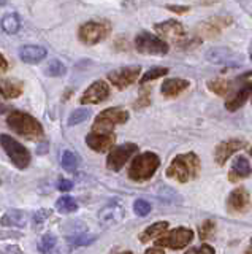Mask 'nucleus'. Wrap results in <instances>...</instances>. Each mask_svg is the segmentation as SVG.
I'll list each match as a JSON object with an SVG mask.
<instances>
[{
	"mask_svg": "<svg viewBox=\"0 0 252 254\" xmlns=\"http://www.w3.org/2000/svg\"><path fill=\"white\" fill-rule=\"evenodd\" d=\"M60 164L67 172H75L78 169V157H76V154L73 153V151L67 149V151L62 153Z\"/></svg>",
	"mask_w": 252,
	"mask_h": 254,
	"instance_id": "29",
	"label": "nucleus"
},
{
	"mask_svg": "<svg viewBox=\"0 0 252 254\" xmlns=\"http://www.w3.org/2000/svg\"><path fill=\"white\" fill-rule=\"evenodd\" d=\"M129 111L119 107H111L103 110L96 118L92 126V132H113V127L117 124H125L129 121Z\"/></svg>",
	"mask_w": 252,
	"mask_h": 254,
	"instance_id": "6",
	"label": "nucleus"
},
{
	"mask_svg": "<svg viewBox=\"0 0 252 254\" xmlns=\"http://www.w3.org/2000/svg\"><path fill=\"white\" fill-rule=\"evenodd\" d=\"M168 178H173L179 183H187L195 180L200 175V159L195 153L178 154L168 165L165 172Z\"/></svg>",
	"mask_w": 252,
	"mask_h": 254,
	"instance_id": "1",
	"label": "nucleus"
},
{
	"mask_svg": "<svg viewBox=\"0 0 252 254\" xmlns=\"http://www.w3.org/2000/svg\"><path fill=\"white\" fill-rule=\"evenodd\" d=\"M246 254H252V238H251V242H249V246H248V250H246Z\"/></svg>",
	"mask_w": 252,
	"mask_h": 254,
	"instance_id": "43",
	"label": "nucleus"
},
{
	"mask_svg": "<svg viewBox=\"0 0 252 254\" xmlns=\"http://www.w3.org/2000/svg\"><path fill=\"white\" fill-rule=\"evenodd\" d=\"M135 48L140 54L148 56H165L170 50V46L165 40L149 34V32H140L135 37Z\"/></svg>",
	"mask_w": 252,
	"mask_h": 254,
	"instance_id": "7",
	"label": "nucleus"
},
{
	"mask_svg": "<svg viewBox=\"0 0 252 254\" xmlns=\"http://www.w3.org/2000/svg\"><path fill=\"white\" fill-rule=\"evenodd\" d=\"M8 70V61L3 58V54H0V75H3Z\"/></svg>",
	"mask_w": 252,
	"mask_h": 254,
	"instance_id": "40",
	"label": "nucleus"
},
{
	"mask_svg": "<svg viewBox=\"0 0 252 254\" xmlns=\"http://www.w3.org/2000/svg\"><path fill=\"white\" fill-rule=\"evenodd\" d=\"M163 75H168V68L167 67H154L151 70H148L146 73L140 78V83L141 84H146L148 81H152V79H157Z\"/></svg>",
	"mask_w": 252,
	"mask_h": 254,
	"instance_id": "31",
	"label": "nucleus"
},
{
	"mask_svg": "<svg viewBox=\"0 0 252 254\" xmlns=\"http://www.w3.org/2000/svg\"><path fill=\"white\" fill-rule=\"evenodd\" d=\"M208 87L211 92H214L217 95H227L232 91V83L225 78H214L208 81Z\"/></svg>",
	"mask_w": 252,
	"mask_h": 254,
	"instance_id": "26",
	"label": "nucleus"
},
{
	"mask_svg": "<svg viewBox=\"0 0 252 254\" xmlns=\"http://www.w3.org/2000/svg\"><path fill=\"white\" fill-rule=\"evenodd\" d=\"M184 254H216L214 248L206 243H203L202 246H197V248H191L189 251H186Z\"/></svg>",
	"mask_w": 252,
	"mask_h": 254,
	"instance_id": "36",
	"label": "nucleus"
},
{
	"mask_svg": "<svg viewBox=\"0 0 252 254\" xmlns=\"http://www.w3.org/2000/svg\"><path fill=\"white\" fill-rule=\"evenodd\" d=\"M248 143L244 140L240 138H230V140H225L222 143H219L214 149V161L217 165H224L230 156H233L236 151H241L243 148H246Z\"/></svg>",
	"mask_w": 252,
	"mask_h": 254,
	"instance_id": "16",
	"label": "nucleus"
},
{
	"mask_svg": "<svg viewBox=\"0 0 252 254\" xmlns=\"http://www.w3.org/2000/svg\"><path fill=\"white\" fill-rule=\"evenodd\" d=\"M145 254H165V253L159 248H149Z\"/></svg>",
	"mask_w": 252,
	"mask_h": 254,
	"instance_id": "42",
	"label": "nucleus"
},
{
	"mask_svg": "<svg viewBox=\"0 0 252 254\" xmlns=\"http://www.w3.org/2000/svg\"><path fill=\"white\" fill-rule=\"evenodd\" d=\"M116 135L113 132H91L86 137V145L96 153H105L114 148Z\"/></svg>",
	"mask_w": 252,
	"mask_h": 254,
	"instance_id": "15",
	"label": "nucleus"
},
{
	"mask_svg": "<svg viewBox=\"0 0 252 254\" xmlns=\"http://www.w3.org/2000/svg\"><path fill=\"white\" fill-rule=\"evenodd\" d=\"M0 183H2V181H0Z\"/></svg>",
	"mask_w": 252,
	"mask_h": 254,
	"instance_id": "48",
	"label": "nucleus"
},
{
	"mask_svg": "<svg viewBox=\"0 0 252 254\" xmlns=\"http://www.w3.org/2000/svg\"><path fill=\"white\" fill-rule=\"evenodd\" d=\"M249 154H251V157H252V148H251V151H249Z\"/></svg>",
	"mask_w": 252,
	"mask_h": 254,
	"instance_id": "45",
	"label": "nucleus"
},
{
	"mask_svg": "<svg viewBox=\"0 0 252 254\" xmlns=\"http://www.w3.org/2000/svg\"><path fill=\"white\" fill-rule=\"evenodd\" d=\"M149 89H145V92L140 95V99H138V103H137V108H140V107H146V105H149Z\"/></svg>",
	"mask_w": 252,
	"mask_h": 254,
	"instance_id": "39",
	"label": "nucleus"
},
{
	"mask_svg": "<svg viewBox=\"0 0 252 254\" xmlns=\"http://www.w3.org/2000/svg\"><path fill=\"white\" fill-rule=\"evenodd\" d=\"M0 5H5V2H0Z\"/></svg>",
	"mask_w": 252,
	"mask_h": 254,
	"instance_id": "47",
	"label": "nucleus"
},
{
	"mask_svg": "<svg viewBox=\"0 0 252 254\" xmlns=\"http://www.w3.org/2000/svg\"><path fill=\"white\" fill-rule=\"evenodd\" d=\"M167 8H168V10H171V11H175V13H186V11H189V8H187V6H176V5H167Z\"/></svg>",
	"mask_w": 252,
	"mask_h": 254,
	"instance_id": "41",
	"label": "nucleus"
},
{
	"mask_svg": "<svg viewBox=\"0 0 252 254\" xmlns=\"http://www.w3.org/2000/svg\"><path fill=\"white\" fill-rule=\"evenodd\" d=\"M22 91H24V84L19 79L6 78L0 83V94H2L3 99H16L22 94Z\"/></svg>",
	"mask_w": 252,
	"mask_h": 254,
	"instance_id": "23",
	"label": "nucleus"
},
{
	"mask_svg": "<svg viewBox=\"0 0 252 254\" xmlns=\"http://www.w3.org/2000/svg\"><path fill=\"white\" fill-rule=\"evenodd\" d=\"M56 210L59 213H64V214L75 213L78 210V203H76V200L73 197L62 195L60 198H57V202H56Z\"/></svg>",
	"mask_w": 252,
	"mask_h": 254,
	"instance_id": "27",
	"label": "nucleus"
},
{
	"mask_svg": "<svg viewBox=\"0 0 252 254\" xmlns=\"http://www.w3.org/2000/svg\"><path fill=\"white\" fill-rule=\"evenodd\" d=\"M0 146L3 148L5 154L8 156V159L13 162L14 167H18L19 170H24L30 164V153L29 149L21 145L18 140H14L13 137L6 133H0Z\"/></svg>",
	"mask_w": 252,
	"mask_h": 254,
	"instance_id": "5",
	"label": "nucleus"
},
{
	"mask_svg": "<svg viewBox=\"0 0 252 254\" xmlns=\"http://www.w3.org/2000/svg\"><path fill=\"white\" fill-rule=\"evenodd\" d=\"M216 232V222L212 219H206L204 222H202L200 227H199V235H200V240H209V238L214 235Z\"/></svg>",
	"mask_w": 252,
	"mask_h": 254,
	"instance_id": "30",
	"label": "nucleus"
},
{
	"mask_svg": "<svg viewBox=\"0 0 252 254\" xmlns=\"http://www.w3.org/2000/svg\"><path fill=\"white\" fill-rule=\"evenodd\" d=\"M206 61H209L211 64H219V65H233L238 67L243 62V56H240L238 53L232 51L230 48H209L204 54Z\"/></svg>",
	"mask_w": 252,
	"mask_h": 254,
	"instance_id": "11",
	"label": "nucleus"
},
{
	"mask_svg": "<svg viewBox=\"0 0 252 254\" xmlns=\"http://www.w3.org/2000/svg\"><path fill=\"white\" fill-rule=\"evenodd\" d=\"M50 214H51V211H48V210H40L38 213H35V216H34V227L40 229V226L45 222V219L50 218Z\"/></svg>",
	"mask_w": 252,
	"mask_h": 254,
	"instance_id": "37",
	"label": "nucleus"
},
{
	"mask_svg": "<svg viewBox=\"0 0 252 254\" xmlns=\"http://www.w3.org/2000/svg\"><path fill=\"white\" fill-rule=\"evenodd\" d=\"M133 211H135V214H138V216H148V214L151 213V205H149V202L143 200V198H138V200H135V203H133Z\"/></svg>",
	"mask_w": 252,
	"mask_h": 254,
	"instance_id": "35",
	"label": "nucleus"
},
{
	"mask_svg": "<svg viewBox=\"0 0 252 254\" xmlns=\"http://www.w3.org/2000/svg\"><path fill=\"white\" fill-rule=\"evenodd\" d=\"M160 167V159L154 153H141L138 154L129 165L127 177L132 181L137 183H145L154 177V173L159 170Z\"/></svg>",
	"mask_w": 252,
	"mask_h": 254,
	"instance_id": "3",
	"label": "nucleus"
},
{
	"mask_svg": "<svg viewBox=\"0 0 252 254\" xmlns=\"http://www.w3.org/2000/svg\"><path fill=\"white\" fill-rule=\"evenodd\" d=\"M2 29H3L5 34H8V35L18 34L19 29H21L19 16L16 13H10V14L3 16V19H2Z\"/></svg>",
	"mask_w": 252,
	"mask_h": 254,
	"instance_id": "25",
	"label": "nucleus"
},
{
	"mask_svg": "<svg viewBox=\"0 0 252 254\" xmlns=\"http://www.w3.org/2000/svg\"><path fill=\"white\" fill-rule=\"evenodd\" d=\"M251 173H252V169H251V164L248 159L244 156H236L232 162L230 172H228V180L232 183H236L240 180L248 178Z\"/></svg>",
	"mask_w": 252,
	"mask_h": 254,
	"instance_id": "18",
	"label": "nucleus"
},
{
	"mask_svg": "<svg viewBox=\"0 0 252 254\" xmlns=\"http://www.w3.org/2000/svg\"><path fill=\"white\" fill-rule=\"evenodd\" d=\"M137 151H138V146L135 143H124V145L113 148L106 157V167L113 172H119Z\"/></svg>",
	"mask_w": 252,
	"mask_h": 254,
	"instance_id": "10",
	"label": "nucleus"
},
{
	"mask_svg": "<svg viewBox=\"0 0 252 254\" xmlns=\"http://www.w3.org/2000/svg\"><path fill=\"white\" fill-rule=\"evenodd\" d=\"M192 238H194V232L191 229L178 227L167 232L162 238H159V240H155V245L163 246V248H170V250H183L192 242Z\"/></svg>",
	"mask_w": 252,
	"mask_h": 254,
	"instance_id": "9",
	"label": "nucleus"
},
{
	"mask_svg": "<svg viewBox=\"0 0 252 254\" xmlns=\"http://www.w3.org/2000/svg\"><path fill=\"white\" fill-rule=\"evenodd\" d=\"M122 218H124V208L117 203H109L99 213V219L105 226L117 224L119 221H122Z\"/></svg>",
	"mask_w": 252,
	"mask_h": 254,
	"instance_id": "20",
	"label": "nucleus"
},
{
	"mask_svg": "<svg viewBox=\"0 0 252 254\" xmlns=\"http://www.w3.org/2000/svg\"><path fill=\"white\" fill-rule=\"evenodd\" d=\"M72 188H73V183L70 180H59V183H57V189L60 192H67V190H70Z\"/></svg>",
	"mask_w": 252,
	"mask_h": 254,
	"instance_id": "38",
	"label": "nucleus"
},
{
	"mask_svg": "<svg viewBox=\"0 0 252 254\" xmlns=\"http://www.w3.org/2000/svg\"><path fill=\"white\" fill-rule=\"evenodd\" d=\"M54 246H56V237H54L52 234H45L42 237L40 243H38V248H40V251L43 254H48L54 250Z\"/></svg>",
	"mask_w": 252,
	"mask_h": 254,
	"instance_id": "34",
	"label": "nucleus"
},
{
	"mask_svg": "<svg viewBox=\"0 0 252 254\" xmlns=\"http://www.w3.org/2000/svg\"><path fill=\"white\" fill-rule=\"evenodd\" d=\"M141 73V68L138 65H132V67H122L113 70L108 73V79L111 81V84H114L117 89H125L130 84H133L138 79Z\"/></svg>",
	"mask_w": 252,
	"mask_h": 254,
	"instance_id": "12",
	"label": "nucleus"
},
{
	"mask_svg": "<svg viewBox=\"0 0 252 254\" xmlns=\"http://www.w3.org/2000/svg\"><path fill=\"white\" fill-rule=\"evenodd\" d=\"M249 56H251V61H252V50H251V54Z\"/></svg>",
	"mask_w": 252,
	"mask_h": 254,
	"instance_id": "46",
	"label": "nucleus"
},
{
	"mask_svg": "<svg viewBox=\"0 0 252 254\" xmlns=\"http://www.w3.org/2000/svg\"><path fill=\"white\" fill-rule=\"evenodd\" d=\"M109 97V86L103 81V79H97L94 81L88 89L83 92V95L80 97V103L83 105H88V103H101L105 102Z\"/></svg>",
	"mask_w": 252,
	"mask_h": 254,
	"instance_id": "14",
	"label": "nucleus"
},
{
	"mask_svg": "<svg viewBox=\"0 0 252 254\" xmlns=\"http://www.w3.org/2000/svg\"><path fill=\"white\" fill-rule=\"evenodd\" d=\"M96 242V235H88V234H76L68 238V243L72 246H88Z\"/></svg>",
	"mask_w": 252,
	"mask_h": 254,
	"instance_id": "33",
	"label": "nucleus"
},
{
	"mask_svg": "<svg viewBox=\"0 0 252 254\" xmlns=\"http://www.w3.org/2000/svg\"><path fill=\"white\" fill-rule=\"evenodd\" d=\"M111 34V24L109 21H88L78 29V38L80 42L92 46L106 40Z\"/></svg>",
	"mask_w": 252,
	"mask_h": 254,
	"instance_id": "4",
	"label": "nucleus"
},
{
	"mask_svg": "<svg viewBox=\"0 0 252 254\" xmlns=\"http://www.w3.org/2000/svg\"><path fill=\"white\" fill-rule=\"evenodd\" d=\"M45 73L48 76H52V78H59V76H64L67 73V67L59 59H52L48 65H46Z\"/></svg>",
	"mask_w": 252,
	"mask_h": 254,
	"instance_id": "28",
	"label": "nucleus"
},
{
	"mask_svg": "<svg viewBox=\"0 0 252 254\" xmlns=\"http://www.w3.org/2000/svg\"><path fill=\"white\" fill-rule=\"evenodd\" d=\"M168 230V222L167 221H159V222H154L149 227H146L143 232L140 234V242L141 243H148L151 240H159L162 238Z\"/></svg>",
	"mask_w": 252,
	"mask_h": 254,
	"instance_id": "22",
	"label": "nucleus"
},
{
	"mask_svg": "<svg viewBox=\"0 0 252 254\" xmlns=\"http://www.w3.org/2000/svg\"><path fill=\"white\" fill-rule=\"evenodd\" d=\"M154 30L162 37V40L165 38V42L170 40V42L176 46H184L187 43V35H186L184 26L175 19H168V21L155 24Z\"/></svg>",
	"mask_w": 252,
	"mask_h": 254,
	"instance_id": "8",
	"label": "nucleus"
},
{
	"mask_svg": "<svg viewBox=\"0 0 252 254\" xmlns=\"http://www.w3.org/2000/svg\"><path fill=\"white\" fill-rule=\"evenodd\" d=\"M122 254H132L130 251H125V253H122Z\"/></svg>",
	"mask_w": 252,
	"mask_h": 254,
	"instance_id": "44",
	"label": "nucleus"
},
{
	"mask_svg": "<svg viewBox=\"0 0 252 254\" xmlns=\"http://www.w3.org/2000/svg\"><path fill=\"white\" fill-rule=\"evenodd\" d=\"M6 124L10 129L27 140H37L43 137V126L37 118L26 111L14 110L6 116Z\"/></svg>",
	"mask_w": 252,
	"mask_h": 254,
	"instance_id": "2",
	"label": "nucleus"
},
{
	"mask_svg": "<svg viewBox=\"0 0 252 254\" xmlns=\"http://www.w3.org/2000/svg\"><path fill=\"white\" fill-rule=\"evenodd\" d=\"M191 86V83L187 79L183 78H170V79H165L162 87H160V92L163 97L167 99H173V97H178L181 92H184L187 87Z\"/></svg>",
	"mask_w": 252,
	"mask_h": 254,
	"instance_id": "19",
	"label": "nucleus"
},
{
	"mask_svg": "<svg viewBox=\"0 0 252 254\" xmlns=\"http://www.w3.org/2000/svg\"><path fill=\"white\" fill-rule=\"evenodd\" d=\"M26 222H27V216L21 210H8L3 214V218L0 219V224L5 227H24Z\"/></svg>",
	"mask_w": 252,
	"mask_h": 254,
	"instance_id": "24",
	"label": "nucleus"
},
{
	"mask_svg": "<svg viewBox=\"0 0 252 254\" xmlns=\"http://www.w3.org/2000/svg\"><path fill=\"white\" fill-rule=\"evenodd\" d=\"M91 116V111L88 108H80V110H75L72 115L68 118V126H78L84 121H88Z\"/></svg>",
	"mask_w": 252,
	"mask_h": 254,
	"instance_id": "32",
	"label": "nucleus"
},
{
	"mask_svg": "<svg viewBox=\"0 0 252 254\" xmlns=\"http://www.w3.org/2000/svg\"><path fill=\"white\" fill-rule=\"evenodd\" d=\"M251 208V195L246 188H236L227 197V210L232 214L248 213Z\"/></svg>",
	"mask_w": 252,
	"mask_h": 254,
	"instance_id": "13",
	"label": "nucleus"
},
{
	"mask_svg": "<svg viewBox=\"0 0 252 254\" xmlns=\"http://www.w3.org/2000/svg\"><path fill=\"white\" fill-rule=\"evenodd\" d=\"M46 56H48V51H46L43 46H38V45H26L19 50V58L26 64H38V62H42Z\"/></svg>",
	"mask_w": 252,
	"mask_h": 254,
	"instance_id": "21",
	"label": "nucleus"
},
{
	"mask_svg": "<svg viewBox=\"0 0 252 254\" xmlns=\"http://www.w3.org/2000/svg\"><path fill=\"white\" fill-rule=\"evenodd\" d=\"M232 22V18L228 16H217V18H211L208 21H204L200 24L199 27V34L204 38H214L216 35H219L222 29L228 27Z\"/></svg>",
	"mask_w": 252,
	"mask_h": 254,
	"instance_id": "17",
	"label": "nucleus"
}]
</instances>
